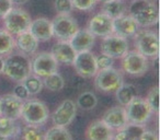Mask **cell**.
<instances>
[{
    "instance_id": "40",
    "label": "cell",
    "mask_w": 160,
    "mask_h": 140,
    "mask_svg": "<svg viewBox=\"0 0 160 140\" xmlns=\"http://www.w3.org/2000/svg\"><path fill=\"white\" fill-rule=\"evenodd\" d=\"M12 3H17V5H24L29 0H11Z\"/></svg>"
},
{
    "instance_id": "21",
    "label": "cell",
    "mask_w": 160,
    "mask_h": 140,
    "mask_svg": "<svg viewBox=\"0 0 160 140\" xmlns=\"http://www.w3.org/2000/svg\"><path fill=\"white\" fill-rule=\"evenodd\" d=\"M88 140H111L113 137V129H111L102 119H97L88 126L86 131Z\"/></svg>"
},
{
    "instance_id": "1",
    "label": "cell",
    "mask_w": 160,
    "mask_h": 140,
    "mask_svg": "<svg viewBox=\"0 0 160 140\" xmlns=\"http://www.w3.org/2000/svg\"><path fill=\"white\" fill-rule=\"evenodd\" d=\"M129 16L136 21L138 27H148L159 21V10L155 1L134 0L129 6Z\"/></svg>"
},
{
    "instance_id": "9",
    "label": "cell",
    "mask_w": 160,
    "mask_h": 140,
    "mask_svg": "<svg viewBox=\"0 0 160 140\" xmlns=\"http://www.w3.org/2000/svg\"><path fill=\"white\" fill-rule=\"evenodd\" d=\"M122 58V69L131 76H142L149 68L147 57L137 51H127Z\"/></svg>"
},
{
    "instance_id": "19",
    "label": "cell",
    "mask_w": 160,
    "mask_h": 140,
    "mask_svg": "<svg viewBox=\"0 0 160 140\" xmlns=\"http://www.w3.org/2000/svg\"><path fill=\"white\" fill-rule=\"evenodd\" d=\"M29 32L38 41L46 42L53 37V29L52 22L46 18H38L32 21L29 27Z\"/></svg>"
},
{
    "instance_id": "7",
    "label": "cell",
    "mask_w": 160,
    "mask_h": 140,
    "mask_svg": "<svg viewBox=\"0 0 160 140\" xmlns=\"http://www.w3.org/2000/svg\"><path fill=\"white\" fill-rule=\"evenodd\" d=\"M125 111H126L128 123L138 125H145L153 114L147 101L139 96L134 98L125 106Z\"/></svg>"
},
{
    "instance_id": "24",
    "label": "cell",
    "mask_w": 160,
    "mask_h": 140,
    "mask_svg": "<svg viewBox=\"0 0 160 140\" xmlns=\"http://www.w3.org/2000/svg\"><path fill=\"white\" fill-rule=\"evenodd\" d=\"M20 133V128L17 125L16 119L0 115V136L1 137L6 138V139L13 138Z\"/></svg>"
},
{
    "instance_id": "16",
    "label": "cell",
    "mask_w": 160,
    "mask_h": 140,
    "mask_svg": "<svg viewBox=\"0 0 160 140\" xmlns=\"http://www.w3.org/2000/svg\"><path fill=\"white\" fill-rule=\"evenodd\" d=\"M138 27L136 21L129 14H122L113 19V33L124 38L133 37L138 32Z\"/></svg>"
},
{
    "instance_id": "18",
    "label": "cell",
    "mask_w": 160,
    "mask_h": 140,
    "mask_svg": "<svg viewBox=\"0 0 160 140\" xmlns=\"http://www.w3.org/2000/svg\"><path fill=\"white\" fill-rule=\"evenodd\" d=\"M51 54L58 64L72 65L77 53L71 47L69 41H59L55 43L52 47Z\"/></svg>"
},
{
    "instance_id": "29",
    "label": "cell",
    "mask_w": 160,
    "mask_h": 140,
    "mask_svg": "<svg viewBox=\"0 0 160 140\" xmlns=\"http://www.w3.org/2000/svg\"><path fill=\"white\" fill-rule=\"evenodd\" d=\"M97 104H98V99H97L96 94L90 91L83 92L80 94L77 99V103H76V105L83 111L93 109L97 106Z\"/></svg>"
},
{
    "instance_id": "6",
    "label": "cell",
    "mask_w": 160,
    "mask_h": 140,
    "mask_svg": "<svg viewBox=\"0 0 160 140\" xmlns=\"http://www.w3.org/2000/svg\"><path fill=\"white\" fill-rule=\"evenodd\" d=\"M32 20L30 14L21 8H12L5 17V27L12 35H19L25 31H29Z\"/></svg>"
},
{
    "instance_id": "39",
    "label": "cell",
    "mask_w": 160,
    "mask_h": 140,
    "mask_svg": "<svg viewBox=\"0 0 160 140\" xmlns=\"http://www.w3.org/2000/svg\"><path fill=\"white\" fill-rule=\"evenodd\" d=\"M138 140H158V135L152 130H146L145 129L144 133L140 135Z\"/></svg>"
},
{
    "instance_id": "2",
    "label": "cell",
    "mask_w": 160,
    "mask_h": 140,
    "mask_svg": "<svg viewBox=\"0 0 160 140\" xmlns=\"http://www.w3.org/2000/svg\"><path fill=\"white\" fill-rule=\"evenodd\" d=\"M2 74L11 80L22 82L29 75L32 74L31 60L22 53L12 54L5 59Z\"/></svg>"
},
{
    "instance_id": "14",
    "label": "cell",
    "mask_w": 160,
    "mask_h": 140,
    "mask_svg": "<svg viewBox=\"0 0 160 140\" xmlns=\"http://www.w3.org/2000/svg\"><path fill=\"white\" fill-rule=\"evenodd\" d=\"M87 30L98 37H105L108 35H111L113 34V19L103 12L98 13L89 21Z\"/></svg>"
},
{
    "instance_id": "25",
    "label": "cell",
    "mask_w": 160,
    "mask_h": 140,
    "mask_svg": "<svg viewBox=\"0 0 160 140\" xmlns=\"http://www.w3.org/2000/svg\"><path fill=\"white\" fill-rule=\"evenodd\" d=\"M115 96L118 102L121 105L126 106L134 98L137 96V89L134 84L129 83H123L120 88L115 91Z\"/></svg>"
},
{
    "instance_id": "31",
    "label": "cell",
    "mask_w": 160,
    "mask_h": 140,
    "mask_svg": "<svg viewBox=\"0 0 160 140\" xmlns=\"http://www.w3.org/2000/svg\"><path fill=\"white\" fill-rule=\"evenodd\" d=\"M44 140H72V136L66 127L54 126L46 131Z\"/></svg>"
},
{
    "instance_id": "45",
    "label": "cell",
    "mask_w": 160,
    "mask_h": 140,
    "mask_svg": "<svg viewBox=\"0 0 160 140\" xmlns=\"http://www.w3.org/2000/svg\"><path fill=\"white\" fill-rule=\"evenodd\" d=\"M0 109H1V102H0Z\"/></svg>"
},
{
    "instance_id": "44",
    "label": "cell",
    "mask_w": 160,
    "mask_h": 140,
    "mask_svg": "<svg viewBox=\"0 0 160 140\" xmlns=\"http://www.w3.org/2000/svg\"><path fill=\"white\" fill-rule=\"evenodd\" d=\"M149 1H155V2H156V0H149Z\"/></svg>"
},
{
    "instance_id": "4",
    "label": "cell",
    "mask_w": 160,
    "mask_h": 140,
    "mask_svg": "<svg viewBox=\"0 0 160 140\" xmlns=\"http://www.w3.org/2000/svg\"><path fill=\"white\" fill-rule=\"evenodd\" d=\"M123 83L124 80L122 74L113 67L98 70L94 76V87L107 93H115V91Z\"/></svg>"
},
{
    "instance_id": "13",
    "label": "cell",
    "mask_w": 160,
    "mask_h": 140,
    "mask_svg": "<svg viewBox=\"0 0 160 140\" xmlns=\"http://www.w3.org/2000/svg\"><path fill=\"white\" fill-rule=\"evenodd\" d=\"M76 114H77L76 103L71 100H65L52 114V122L54 126L67 127L73 120Z\"/></svg>"
},
{
    "instance_id": "33",
    "label": "cell",
    "mask_w": 160,
    "mask_h": 140,
    "mask_svg": "<svg viewBox=\"0 0 160 140\" xmlns=\"http://www.w3.org/2000/svg\"><path fill=\"white\" fill-rule=\"evenodd\" d=\"M146 101L153 114L159 113V88L157 85H155L149 90Z\"/></svg>"
},
{
    "instance_id": "12",
    "label": "cell",
    "mask_w": 160,
    "mask_h": 140,
    "mask_svg": "<svg viewBox=\"0 0 160 140\" xmlns=\"http://www.w3.org/2000/svg\"><path fill=\"white\" fill-rule=\"evenodd\" d=\"M72 65L76 72L82 78H92L98 72L96 56L90 51L77 53Z\"/></svg>"
},
{
    "instance_id": "23",
    "label": "cell",
    "mask_w": 160,
    "mask_h": 140,
    "mask_svg": "<svg viewBox=\"0 0 160 140\" xmlns=\"http://www.w3.org/2000/svg\"><path fill=\"white\" fill-rule=\"evenodd\" d=\"M144 130V125L128 123L122 129H120L118 133L113 135L111 140H138Z\"/></svg>"
},
{
    "instance_id": "32",
    "label": "cell",
    "mask_w": 160,
    "mask_h": 140,
    "mask_svg": "<svg viewBox=\"0 0 160 140\" xmlns=\"http://www.w3.org/2000/svg\"><path fill=\"white\" fill-rule=\"evenodd\" d=\"M22 138L23 140H44V135L42 130L35 125H29L23 127L22 129Z\"/></svg>"
},
{
    "instance_id": "43",
    "label": "cell",
    "mask_w": 160,
    "mask_h": 140,
    "mask_svg": "<svg viewBox=\"0 0 160 140\" xmlns=\"http://www.w3.org/2000/svg\"><path fill=\"white\" fill-rule=\"evenodd\" d=\"M0 140H7V139H6V138H3V137H1V136H0Z\"/></svg>"
},
{
    "instance_id": "26",
    "label": "cell",
    "mask_w": 160,
    "mask_h": 140,
    "mask_svg": "<svg viewBox=\"0 0 160 140\" xmlns=\"http://www.w3.org/2000/svg\"><path fill=\"white\" fill-rule=\"evenodd\" d=\"M102 11L111 19H115L122 14H125L126 6L122 0H111L109 2L103 3Z\"/></svg>"
},
{
    "instance_id": "10",
    "label": "cell",
    "mask_w": 160,
    "mask_h": 140,
    "mask_svg": "<svg viewBox=\"0 0 160 140\" xmlns=\"http://www.w3.org/2000/svg\"><path fill=\"white\" fill-rule=\"evenodd\" d=\"M58 62L51 53L43 51L31 60V70L40 78H45L52 74L57 72Z\"/></svg>"
},
{
    "instance_id": "22",
    "label": "cell",
    "mask_w": 160,
    "mask_h": 140,
    "mask_svg": "<svg viewBox=\"0 0 160 140\" xmlns=\"http://www.w3.org/2000/svg\"><path fill=\"white\" fill-rule=\"evenodd\" d=\"M14 43L19 51L27 56L35 54V51L38 48V41L29 31H25L17 35Z\"/></svg>"
},
{
    "instance_id": "17",
    "label": "cell",
    "mask_w": 160,
    "mask_h": 140,
    "mask_svg": "<svg viewBox=\"0 0 160 140\" xmlns=\"http://www.w3.org/2000/svg\"><path fill=\"white\" fill-rule=\"evenodd\" d=\"M102 122L113 130H120L128 124L126 111L123 106H114L108 109L102 117Z\"/></svg>"
},
{
    "instance_id": "5",
    "label": "cell",
    "mask_w": 160,
    "mask_h": 140,
    "mask_svg": "<svg viewBox=\"0 0 160 140\" xmlns=\"http://www.w3.org/2000/svg\"><path fill=\"white\" fill-rule=\"evenodd\" d=\"M135 46L138 53L147 58H157L159 55V37L157 32L142 30L135 34Z\"/></svg>"
},
{
    "instance_id": "36",
    "label": "cell",
    "mask_w": 160,
    "mask_h": 140,
    "mask_svg": "<svg viewBox=\"0 0 160 140\" xmlns=\"http://www.w3.org/2000/svg\"><path fill=\"white\" fill-rule=\"evenodd\" d=\"M96 61H97V67H98V70H103V69H108L113 67L114 64V59L112 57L104 54H101L100 56L96 57Z\"/></svg>"
},
{
    "instance_id": "42",
    "label": "cell",
    "mask_w": 160,
    "mask_h": 140,
    "mask_svg": "<svg viewBox=\"0 0 160 140\" xmlns=\"http://www.w3.org/2000/svg\"><path fill=\"white\" fill-rule=\"evenodd\" d=\"M99 1H101V2H109V1H111V0H99Z\"/></svg>"
},
{
    "instance_id": "34",
    "label": "cell",
    "mask_w": 160,
    "mask_h": 140,
    "mask_svg": "<svg viewBox=\"0 0 160 140\" xmlns=\"http://www.w3.org/2000/svg\"><path fill=\"white\" fill-rule=\"evenodd\" d=\"M54 7L58 14H69L73 9L71 0H55Z\"/></svg>"
},
{
    "instance_id": "41",
    "label": "cell",
    "mask_w": 160,
    "mask_h": 140,
    "mask_svg": "<svg viewBox=\"0 0 160 140\" xmlns=\"http://www.w3.org/2000/svg\"><path fill=\"white\" fill-rule=\"evenodd\" d=\"M3 62H5V59L0 56V75L2 74V71H3Z\"/></svg>"
},
{
    "instance_id": "28",
    "label": "cell",
    "mask_w": 160,
    "mask_h": 140,
    "mask_svg": "<svg viewBox=\"0 0 160 140\" xmlns=\"http://www.w3.org/2000/svg\"><path fill=\"white\" fill-rule=\"evenodd\" d=\"M16 47L14 37L7 30H0V56L8 55Z\"/></svg>"
},
{
    "instance_id": "3",
    "label": "cell",
    "mask_w": 160,
    "mask_h": 140,
    "mask_svg": "<svg viewBox=\"0 0 160 140\" xmlns=\"http://www.w3.org/2000/svg\"><path fill=\"white\" fill-rule=\"evenodd\" d=\"M49 117L48 107L38 100H29L23 102L21 118L29 125L41 126L45 124Z\"/></svg>"
},
{
    "instance_id": "11",
    "label": "cell",
    "mask_w": 160,
    "mask_h": 140,
    "mask_svg": "<svg viewBox=\"0 0 160 140\" xmlns=\"http://www.w3.org/2000/svg\"><path fill=\"white\" fill-rule=\"evenodd\" d=\"M101 51L113 59L122 58L128 51V43L126 38L113 33L103 37V41L101 43Z\"/></svg>"
},
{
    "instance_id": "15",
    "label": "cell",
    "mask_w": 160,
    "mask_h": 140,
    "mask_svg": "<svg viewBox=\"0 0 160 140\" xmlns=\"http://www.w3.org/2000/svg\"><path fill=\"white\" fill-rule=\"evenodd\" d=\"M0 102H1V109H0L1 116H6L16 120L21 117L23 107V101L21 99L16 96L13 93H9L0 98Z\"/></svg>"
},
{
    "instance_id": "20",
    "label": "cell",
    "mask_w": 160,
    "mask_h": 140,
    "mask_svg": "<svg viewBox=\"0 0 160 140\" xmlns=\"http://www.w3.org/2000/svg\"><path fill=\"white\" fill-rule=\"evenodd\" d=\"M96 36L90 33L88 30H78L75 35L69 40L71 47L75 49L76 53L88 51L93 47Z\"/></svg>"
},
{
    "instance_id": "35",
    "label": "cell",
    "mask_w": 160,
    "mask_h": 140,
    "mask_svg": "<svg viewBox=\"0 0 160 140\" xmlns=\"http://www.w3.org/2000/svg\"><path fill=\"white\" fill-rule=\"evenodd\" d=\"M73 8L81 11H88L97 5L98 0H71Z\"/></svg>"
},
{
    "instance_id": "37",
    "label": "cell",
    "mask_w": 160,
    "mask_h": 140,
    "mask_svg": "<svg viewBox=\"0 0 160 140\" xmlns=\"http://www.w3.org/2000/svg\"><path fill=\"white\" fill-rule=\"evenodd\" d=\"M13 94L16 96H18L19 99H21V100H27L28 98H29V92H28V90L25 89V87L23 85L22 82H20V84H17L16 88H14L13 90Z\"/></svg>"
},
{
    "instance_id": "30",
    "label": "cell",
    "mask_w": 160,
    "mask_h": 140,
    "mask_svg": "<svg viewBox=\"0 0 160 140\" xmlns=\"http://www.w3.org/2000/svg\"><path fill=\"white\" fill-rule=\"evenodd\" d=\"M23 85L28 90L30 95H36L43 90V80L36 75H29L24 80L22 81Z\"/></svg>"
},
{
    "instance_id": "27",
    "label": "cell",
    "mask_w": 160,
    "mask_h": 140,
    "mask_svg": "<svg viewBox=\"0 0 160 140\" xmlns=\"http://www.w3.org/2000/svg\"><path fill=\"white\" fill-rule=\"evenodd\" d=\"M43 85L49 91L58 92L64 89L65 80L62 75H59L58 72H55V74H52L49 76L45 77L44 80H43Z\"/></svg>"
},
{
    "instance_id": "8",
    "label": "cell",
    "mask_w": 160,
    "mask_h": 140,
    "mask_svg": "<svg viewBox=\"0 0 160 140\" xmlns=\"http://www.w3.org/2000/svg\"><path fill=\"white\" fill-rule=\"evenodd\" d=\"M53 36L59 41H69L79 30L77 21L70 14H58L52 21Z\"/></svg>"
},
{
    "instance_id": "38",
    "label": "cell",
    "mask_w": 160,
    "mask_h": 140,
    "mask_svg": "<svg viewBox=\"0 0 160 140\" xmlns=\"http://www.w3.org/2000/svg\"><path fill=\"white\" fill-rule=\"evenodd\" d=\"M13 8L11 0H0V18H3Z\"/></svg>"
}]
</instances>
